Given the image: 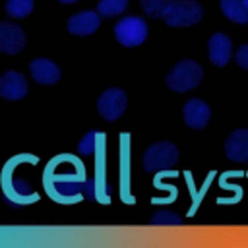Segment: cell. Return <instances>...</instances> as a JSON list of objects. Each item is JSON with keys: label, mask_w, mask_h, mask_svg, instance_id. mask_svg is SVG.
Instances as JSON below:
<instances>
[{"label": "cell", "mask_w": 248, "mask_h": 248, "mask_svg": "<svg viewBox=\"0 0 248 248\" xmlns=\"http://www.w3.org/2000/svg\"><path fill=\"white\" fill-rule=\"evenodd\" d=\"M114 37L124 46H138L147 37V23L138 16L124 17L114 25Z\"/></svg>", "instance_id": "cell-4"}, {"label": "cell", "mask_w": 248, "mask_h": 248, "mask_svg": "<svg viewBox=\"0 0 248 248\" xmlns=\"http://www.w3.org/2000/svg\"><path fill=\"white\" fill-rule=\"evenodd\" d=\"M184 122L188 128H194V130H202L205 128V124L209 122L211 118V108L205 101L202 99H190L186 105H184Z\"/></svg>", "instance_id": "cell-8"}, {"label": "cell", "mask_w": 248, "mask_h": 248, "mask_svg": "<svg viewBox=\"0 0 248 248\" xmlns=\"http://www.w3.org/2000/svg\"><path fill=\"white\" fill-rule=\"evenodd\" d=\"M242 2H244V6H246V8H248V0H242Z\"/></svg>", "instance_id": "cell-21"}, {"label": "cell", "mask_w": 248, "mask_h": 248, "mask_svg": "<svg viewBox=\"0 0 248 248\" xmlns=\"http://www.w3.org/2000/svg\"><path fill=\"white\" fill-rule=\"evenodd\" d=\"M223 14L234 23H248V8L242 0H221Z\"/></svg>", "instance_id": "cell-13"}, {"label": "cell", "mask_w": 248, "mask_h": 248, "mask_svg": "<svg viewBox=\"0 0 248 248\" xmlns=\"http://www.w3.org/2000/svg\"><path fill=\"white\" fill-rule=\"evenodd\" d=\"M202 16H203V8L196 0H172L163 19L170 27H190L198 23Z\"/></svg>", "instance_id": "cell-3"}, {"label": "cell", "mask_w": 248, "mask_h": 248, "mask_svg": "<svg viewBox=\"0 0 248 248\" xmlns=\"http://www.w3.org/2000/svg\"><path fill=\"white\" fill-rule=\"evenodd\" d=\"M231 54H232V43H231V39L225 33L211 35V39L207 43V56H209V60L215 66L223 68L231 60Z\"/></svg>", "instance_id": "cell-11"}, {"label": "cell", "mask_w": 248, "mask_h": 248, "mask_svg": "<svg viewBox=\"0 0 248 248\" xmlns=\"http://www.w3.org/2000/svg\"><path fill=\"white\" fill-rule=\"evenodd\" d=\"M151 223L153 225H178L180 217L176 213H172V211H159V213L153 215Z\"/></svg>", "instance_id": "cell-17"}, {"label": "cell", "mask_w": 248, "mask_h": 248, "mask_svg": "<svg viewBox=\"0 0 248 248\" xmlns=\"http://www.w3.org/2000/svg\"><path fill=\"white\" fill-rule=\"evenodd\" d=\"M27 93V79L16 70H8L0 76V97L6 101H19Z\"/></svg>", "instance_id": "cell-7"}, {"label": "cell", "mask_w": 248, "mask_h": 248, "mask_svg": "<svg viewBox=\"0 0 248 248\" xmlns=\"http://www.w3.org/2000/svg\"><path fill=\"white\" fill-rule=\"evenodd\" d=\"M225 155L234 163H248V130H234L225 140Z\"/></svg>", "instance_id": "cell-10"}, {"label": "cell", "mask_w": 248, "mask_h": 248, "mask_svg": "<svg viewBox=\"0 0 248 248\" xmlns=\"http://www.w3.org/2000/svg\"><path fill=\"white\" fill-rule=\"evenodd\" d=\"M31 76L41 85H52L60 79V68L48 58H35L29 64Z\"/></svg>", "instance_id": "cell-12"}, {"label": "cell", "mask_w": 248, "mask_h": 248, "mask_svg": "<svg viewBox=\"0 0 248 248\" xmlns=\"http://www.w3.org/2000/svg\"><path fill=\"white\" fill-rule=\"evenodd\" d=\"M99 17H101L99 12H91V10L74 14L68 19V31L72 35H78V37H87L99 29V23H101Z\"/></svg>", "instance_id": "cell-9"}, {"label": "cell", "mask_w": 248, "mask_h": 248, "mask_svg": "<svg viewBox=\"0 0 248 248\" xmlns=\"http://www.w3.org/2000/svg\"><path fill=\"white\" fill-rule=\"evenodd\" d=\"M128 6V0H99L97 12L101 17H116Z\"/></svg>", "instance_id": "cell-15"}, {"label": "cell", "mask_w": 248, "mask_h": 248, "mask_svg": "<svg viewBox=\"0 0 248 248\" xmlns=\"http://www.w3.org/2000/svg\"><path fill=\"white\" fill-rule=\"evenodd\" d=\"M62 4H74V2H78V0H60Z\"/></svg>", "instance_id": "cell-20"}, {"label": "cell", "mask_w": 248, "mask_h": 248, "mask_svg": "<svg viewBox=\"0 0 248 248\" xmlns=\"http://www.w3.org/2000/svg\"><path fill=\"white\" fill-rule=\"evenodd\" d=\"M25 48V33L19 25L0 21V52L17 54Z\"/></svg>", "instance_id": "cell-6"}, {"label": "cell", "mask_w": 248, "mask_h": 248, "mask_svg": "<svg viewBox=\"0 0 248 248\" xmlns=\"http://www.w3.org/2000/svg\"><path fill=\"white\" fill-rule=\"evenodd\" d=\"M203 78V70L198 62L186 58V60H180L176 62L170 72L167 74V85L176 91V93H184V91H190L194 89Z\"/></svg>", "instance_id": "cell-1"}, {"label": "cell", "mask_w": 248, "mask_h": 248, "mask_svg": "<svg viewBox=\"0 0 248 248\" xmlns=\"http://www.w3.org/2000/svg\"><path fill=\"white\" fill-rule=\"evenodd\" d=\"M95 138H97V134H95V132H89V134L79 141V145H78L79 153H83V155L91 153V151H93V147H95Z\"/></svg>", "instance_id": "cell-18"}, {"label": "cell", "mask_w": 248, "mask_h": 248, "mask_svg": "<svg viewBox=\"0 0 248 248\" xmlns=\"http://www.w3.org/2000/svg\"><path fill=\"white\" fill-rule=\"evenodd\" d=\"M140 2H141V10L147 16H151V17H163L165 12H167V8H169V4L172 0H140Z\"/></svg>", "instance_id": "cell-16"}, {"label": "cell", "mask_w": 248, "mask_h": 248, "mask_svg": "<svg viewBox=\"0 0 248 248\" xmlns=\"http://www.w3.org/2000/svg\"><path fill=\"white\" fill-rule=\"evenodd\" d=\"M33 6H35L33 0H8L6 2V14L10 17L21 19V17H27L33 12Z\"/></svg>", "instance_id": "cell-14"}, {"label": "cell", "mask_w": 248, "mask_h": 248, "mask_svg": "<svg viewBox=\"0 0 248 248\" xmlns=\"http://www.w3.org/2000/svg\"><path fill=\"white\" fill-rule=\"evenodd\" d=\"M178 147L170 141H157L149 145L143 153V169L147 172H159L167 170L176 165L178 161Z\"/></svg>", "instance_id": "cell-2"}, {"label": "cell", "mask_w": 248, "mask_h": 248, "mask_svg": "<svg viewBox=\"0 0 248 248\" xmlns=\"http://www.w3.org/2000/svg\"><path fill=\"white\" fill-rule=\"evenodd\" d=\"M236 64L244 70H248V45H242L238 50H236Z\"/></svg>", "instance_id": "cell-19"}, {"label": "cell", "mask_w": 248, "mask_h": 248, "mask_svg": "<svg viewBox=\"0 0 248 248\" xmlns=\"http://www.w3.org/2000/svg\"><path fill=\"white\" fill-rule=\"evenodd\" d=\"M126 105H128L126 93L118 87H110L105 93H101V97L97 101V110H99L101 118H105L107 122H112L124 114Z\"/></svg>", "instance_id": "cell-5"}]
</instances>
